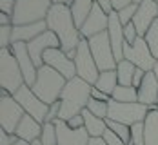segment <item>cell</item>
<instances>
[{
    "instance_id": "obj_1",
    "label": "cell",
    "mask_w": 158,
    "mask_h": 145,
    "mask_svg": "<svg viewBox=\"0 0 158 145\" xmlns=\"http://www.w3.org/2000/svg\"><path fill=\"white\" fill-rule=\"evenodd\" d=\"M46 22H48L49 31H53L58 36L60 49H62L64 53H67V56L71 60H75L77 47L82 42V34H80L78 26H77V22L73 18L71 7L65 6V4H55V6H51Z\"/></svg>"
},
{
    "instance_id": "obj_2",
    "label": "cell",
    "mask_w": 158,
    "mask_h": 145,
    "mask_svg": "<svg viewBox=\"0 0 158 145\" xmlns=\"http://www.w3.org/2000/svg\"><path fill=\"white\" fill-rule=\"evenodd\" d=\"M91 89H93V85L78 76L67 82L62 95H60V102H62L60 120L67 122L73 116L82 114L84 109H87V103L91 100Z\"/></svg>"
},
{
    "instance_id": "obj_3",
    "label": "cell",
    "mask_w": 158,
    "mask_h": 145,
    "mask_svg": "<svg viewBox=\"0 0 158 145\" xmlns=\"http://www.w3.org/2000/svg\"><path fill=\"white\" fill-rule=\"evenodd\" d=\"M67 80L64 78L58 71H55L53 67L49 65H42L38 69V75H36V82L33 85V93L40 98L44 103H55L60 100L64 87H65Z\"/></svg>"
},
{
    "instance_id": "obj_4",
    "label": "cell",
    "mask_w": 158,
    "mask_h": 145,
    "mask_svg": "<svg viewBox=\"0 0 158 145\" xmlns=\"http://www.w3.org/2000/svg\"><path fill=\"white\" fill-rule=\"evenodd\" d=\"M24 85L26 80L15 54L11 49H0V89L15 96Z\"/></svg>"
},
{
    "instance_id": "obj_5",
    "label": "cell",
    "mask_w": 158,
    "mask_h": 145,
    "mask_svg": "<svg viewBox=\"0 0 158 145\" xmlns=\"http://www.w3.org/2000/svg\"><path fill=\"white\" fill-rule=\"evenodd\" d=\"M49 0H16V7L13 13V26H27L44 22L51 9Z\"/></svg>"
},
{
    "instance_id": "obj_6",
    "label": "cell",
    "mask_w": 158,
    "mask_h": 145,
    "mask_svg": "<svg viewBox=\"0 0 158 145\" xmlns=\"http://www.w3.org/2000/svg\"><path fill=\"white\" fill-rule=\"evenodd\" d=\"M149 113V107L143 105L140 102H135V103H120V102H109V114H107V120L113 122H118V123H124V125H135V123H140L145 122V116Z\"/></svg>"
},
{
    "instance_id": "obj_7",
    "label": "cell",
    "mask_w": 158,
    "mask_h": 145,
    "mask_svg": "<svg viewBox=\"0 0 158 145\" xmlns=\"http://www.w3.org/2000/svg\"><path fill=\"white\" fill-rule=\"evenodd\" d=\"M24 116H26V111L15 100V96L0 89V129H4L9 134H15L16 127Z\"/></svg>"
},
{
    "instance_id": "obj_8",
    "label": "cell",
    "mask_w": 158,
    "mask_h": 145,
    "mask_svg": "<svg viewBox=\"0 0 158 145\" xmlns=\"http://www.w3.org/2000/svg\"><path fill=\"white\" fill-rule=\"evenodd\" d=\"M89 42V49L93 53V58H95L96 65L102 71H114L116 69V58H114V53H113V46H111V40H109V34L107 31L106 33H100L93 38L87 40Z\"/></svg>"
},
{
    "instance_id": "obj_9",
    "label": "cell",
    "mask_w": 158,
    "mask_h": 145,
    "mask_svg": "<svg viewBox=\"0 0 158 145\" xmlns=\"http://www.w3.org/2000/svg\"><path fill=\"white\" fill-rule=\"evenodd\" d=\"M75 67H77V76L85 80L87 83L95 85L100 75V69L96 65L93 53L89 49V42L85 38H82V42L77 47V54H75Z\"/></svg>"
},
{
    "instance_id": "obj_10",
    "label": "cell",
    "mask_w": 158,
    "mask_h": 145,
    "mask_svg": "<svg viewBox=\"0 0 158 145\" xmlns=\"http://www.w3.org/2000/svg\"><path fill=\"white\" fill-rule=\"evenodd\" d=\"M124 60H129L133 65H136L138 69H143L145 73L153 71L155 65H156V58L153 56L151 49L147 46L145 38H138L135 44H126V49H124Z\"/></svg>"
},
{
    "instance_id": "obj_11",
    "label": "cell",
    "mask_w": 158,
    "mask_h": 145,
    "mask_svg": "<svg viewBox=\"0 0 158 145\" xmlns=\"http://www.w3.org/2000/svg\"><path fill=\"white\" fill-rule=\"evenodd\" d=\"M15 100L22 105V109L26 111V114H29L31 118H35L38 123H46V116H48L49 105L44 103L40 98L33 93V89L29 85H24L18 93L15 95Z\"/></svg>"
},
{
    "instance_id": "obj_12",
    "label": "cell",
    "mask_w": 158,
    "mask_h": 145,
    "mask_svg": "<svg viewBox=\"0 0 158 145\" xmlns=\"http://www.w3.org/2000/svg\"><path fill=\"white\" fill-rule=\"evenodd\" d=\"M44 65L53 67L55 71H58L65 80H73L77 78V67H75V60H71L67 56V53H64L60 47L49 49L44 53Z\"/></svg>"
},
{
    "instance_id": "obj_13",
    "label": "cell",
    "mask_w": 158,
    "mask_h": 145,
    "mask_svg": "<svg viewBox=\"0 0 158 145\" xmlns=\"http://www.w3.org/2000/svg\"><path fill=\"white\" fill-rule=\"evenodd\" d=\"M9 49H11V53L15 54L16 62H18V65H20V69H22V75H24L26 85L33 87L35 82H36L38 67L35 65L31 54H29V51H27V44H24V42H15V44H11V47Z\"/></svg>"
},
{
    "instance_id": "obj_14",
    "label": "cell",
    "mask_w": 158,
    "mask_h": 145,
    "mask_svg": "<svg viewBox=\"0 0 158 145\" xmlns=\"http://www.w3.org/2000/svg\"><path fill=\"white\" fill-rule=\"evenodd\" d=\"M55 47H60V40H58V36L55 33L49 31V29L27 44V51H29L33 62H35V65L38 69L44 65V53L49 51V49H55Z\"/></svg>"
},
{
    "instance_id": "obj_15",
    "label": "cell",
    "mask_w": 158,
    "mask_h": 145,
    "mask_svg": "<svg viewBox=\"0 0 158 145\" xmlns=\"http://www.w3.org/2000/svg\"><path fill=\"white\" fill-rule=\"evenodd\" d=\"M107 27H109V15L98 4H95L93 11L89 13V16L84 22V26L80 27V34H82V38L89 40V38H93L100 33H106Z\"/></svg>"
},
{
    "instance_id": "obj_16",
    "label": "cell",
    "mask_w": 158,
    "mask_h": 145,
    "mask_svg": "<svg viewBox=\"0 0 158 145\" xmlns=\"http://www.w3.org/2000/svg\"><path fill=\"white\" fill-rule=\"evenodd\" d=\"M158 20V0H143L138 4L136 15L133 18V24L136 26L138 36H145V33L149 31V27Z\"/></svg>"
},
{
    "instance_id": "obj_17",
    "label": "cell",
    "mask_w": 158,
    "mask_h": 145,
    "mask_svg": "<svg viewBox=\"0 0 158 145\" xmlns=\"http://www.w3.org/2000/svg\"><path fill=\"white\" fill-rule=\"evenodd\" d=\"M56 136H58V145H89V132L85 127L82 129H71L67 125V122L64 120H56Z\"/></svg>"
},
{
    "instance_id": "obj_18",
    "label": "cell",
    "mask_w": 158,
    "mask_h": 145,
    "mask_svg": "<svg viewBox=\"0 0 158 145\" xmlns=\"http://www.w3.org/2000/svg\"><path fill=\"white\" fill-rule=\"evenodd\" d=\"M107 34H109V40H111V46H113V53H114L116 62H122L124 60V49H126V36H124V26H122L116 11H113L109 15Z\"/></svg>"
},
{
    "instance_id": "obj_19",
    "label": "cell",
    "mask_w": 158,
    "mask_h": 145,
    "mask_svg": "<svg viewBox=\"0 0 158 145\" xmlns=\"http://www.w3.org/2000/svg\"><path fill=\"white\" fill-rule=\"evenodd\" d=\"M138 102L147 105L149 109L158 107V78L153 71L145 73L142 85L138 87Z\"/></svg>"
},
{
    "instance_id": "obj_20",
    "label": "cell",
    "mask_w": 158,
    "mask_h": 145,
    "mask_svg": "<svg viewBox=\"0 0 158 145\" xmlns=\"http://www.w3.org/2000/svg\"><path fill=\"white\" fill-rule=\"evenodd\" d=\"M42 127H44L42 123H38L35 118H31L29 114H26V116L22 118V122L18 123L15 134L18 136V140H24V142H27V143H33V142L40 140Z\"/></svg>"
},
{
    "instance_id": "obj_21",
    "label": "cell",
    "mask_w": 158,
    "mask_h": 145,
    "mask_svg": "<svg viewBox=\"0 0 158 145\" xmlns=\"http://www.w3.org/2000/svg\"><path fill=\"white\" fill-rule=\"evenodd\" d=\"M48 31V22H36V24H27V26H13V44L15 42H24L29 44L36 36Z\"/></svg>"
},
{
    "instance_id": "obj_22",
    "label": "cell",
    "mask_w": 158,
    "mask_h": 145,
    "mask_svg": "<svg viewBox=\"0 0 158 145\" xmlns=\"http://www.w3.org/2000/svg\"><path fill=\"white\" fill-rule=\"evenodd\" d=\"M82 116H84V127L89 132V136L91 138H104V134L107 132V120L98 118L93 113H89L87 109L82 111Z\"/></svg>"
},
{
    "instance_id": "obj_23",
    "label": "cell",
    "mask_w": 158,
    "mask_h": 145,
    "mask_svg": "<svg viewBox=\"0 0 158 145\" xmlns=\"http://www.w3.org/2000/svg\"><path fill=\"white\" fill-rule=\"evenodd\" d=\"M145 129V145H158V111L149 109L143 122Z\"/></svg>"
},
{
    "instance_id": "obj_24",
    "label": "cell",
    "mask_w": 158,
    "mask_h": 145,
    "mask_svg": "<svg viewBox=\"0 0 158 145\" xmlns=\"http://www.w3.org/2000/svg\"><path fill=\"white\" fill-rule=\"evenodd\" d=\"M93 87H96V89L102 91V93H106L107 96H113L114 89L118 87L116 69H114V71H102V73L98 75V80H96V83Z\"/></svg>"
},
{
    "instance_id": "obj_25",
    "label": "cell",
    "mask_w": 158,
    "mask_h": 145,
    "mask_svg": "<svg viewBox=\"0 0 158 145\" xmlns=\"http://www.w3.org/2000/svg\"><path fill=\"white\" fill-rule=\"evenodd\" d=\"M93 6H95V0H75L73 6H71V13H73V18L78 26V29L84 26L85 18L89 16V13L93 11Z\"/></svg>"
},
{
    "instance_id": "obj_26",
    "label": "cell",
    "mask_w": 158,
    "mask_h": 145,
    "mask_svg": "<svg viewBox=\"0 0 158 145\" xmlns=\"http://www.w3.org/2000/svg\"><path fill=\"white\" fill-rule=\"evenodd\" d=\"M136 73V65H133L129 60H122L116 65V76H118V85L131 87L133 85V76Z\"/></svg>"
},
{
    "instance_id": "obj_27",
    "label": "cell",
    "mask_w": 158,
    "mask_h": 145,
    "mask_svg": "<svg viewBox=\"0 0 158 145\" xmlns=\"http://www.w3.org/2000/svg\"><path fill=\"white\" fill-rule=\"evenodd\" d=\"M113 100L114 102H120V103H135L138 102V89L136 87H124V85H118L113 93Z\"/></svg>"
},
{
    "instance_id": "obj_28",
    "label": "cell",
    "mask_w": 158,
    "mask_h": 145,
    "mask_svg": "<svg viewBox=\"0 0 158 145\" xmlns=\"http://www.w3.org/2000/svg\"><path fill=\"white\" fill-rule=\"evenodd\" d=\"M40 143L42 145H58V136H56V125L55 123H44L42 134H40Z\"/></svg>"
},
{
    "instance_id": "obj_29",
    "label": "cell",
    "mask_w": 158,
    "mask_h": 145,
    "mask_svg": "<svg viewBox=\"0 0 158 145\" xmlns=\"http://www.w3.org/2000/svg\"><path fill=\"white\" fill-rule=\"evenodd\" d=\"M107 129L113 131L118 138H122L127 145H131V127H129V125H124V123H118V122L107 120Z\"/></svg>"
},
{
    "instance_id": "obj_30",
    "label": "cell",
    "mask_w": 158,
    "mask_h": 145,
    "mask_svg": "<svg viewBox=\"0 0 158 145\" xmlns=\"http://www.w3.org/2000/svg\"><path fill=\"white\" fill-rule=\"evenodd\" d=\"M145 42H147V46L151 49V53H153V56L158 60V20H155V24L149 27V31L145 33Z\"/></svg>"
},
{
    "instance_id": "obj_31",
    "label": "cell",
    "mask_w": 158,
    "mask_h": 145,
    "mask_svg": "<svg viewBox=\"0 0 158 145\" xmlns=\"http://www.w3.org/2000/svg\"><path fill=\"white\" fill-rule=\"evenodd\" d=\"M87 111L93 113L95 116H98V118L107 120V114H109V103H107V102H98V100H95V98H91L89 103H87Z\"/></svg>"
},
{
    "instance_id": "obj_32",
    "label": "cell",
    "mask_w": 158,
    "mask_h": 145,
    "mask_svg": "<svg viewBox=\"0 0 158 145\" xmlns=\"http://www.w3.org/2000/svg\"><path fill=\"white\" fill-rule=\"evenodd\" d=\"M131 145H145V129H143V122L131 125Z\"/></svg>"
},
{
    "instance_id": "obj_33",
    "label": "cell",
    "mask_w": 158,
    "mask_h": 145,
    "mask_svg": "<svg viewBox=\"0 0 158 145\" xmlns=\"http://www.w3.org/2000/svg\"><path fill=\"white\" fill-rule=\"evenodd\" d=\"M136 9H138V4H131V6H127L124 9H120V11H116L118 13V18H120V22H122V26H127V24H131L133 22V18L136 15Z\"/></svg>"
},
{
    "instance_id": "obj_34",
    "label": "cell",
    "mask_w": 158,
    "mask_h": 145,
    "mask_svg": "<svg viewBox=\"0 0 158 145\" xmlns=\"http://www.w3.org/2000/svg\"><path fill=\"white\" fill-rule=\"evenodd\" d=\"M60 113H62V102H55L49 105L48 116H46V123H55L56 120H60Z\"/></svg>"
},
{
    "instance_id": "obj_35",
    "label": "cell",
    "mask_w": 158,
    "mask_h": 145,
    "mask_svg": "<svg viewBox=\"0 0 158 145\" xmlns=\"http://www.w3.org/2000/svg\"><path fill=\"white\" fill-rule=\"evenodd\" d=\"M124 36H126V44H135L140 36H138V31H136V26L131 22L124 26Z\"/></svg>"
},
{
    "instance_id": "obj_36",
    "label": "cell",
    "mask_w": 158,
    "mask_h": 145,
    "mask_svg": "<svg viewBox=\"0 0 158 145\" xmlns=\"http://www.w3.org/2000/svg\"><path fill=\"white\" fill-rule=\"evenodd\" d=\"M15 7H16V0H0V11H2L4 15L13 16Z\"/></svg>"
},
{
    "instance_id": "obj_37",
    "label": "cell",
    "mask_w": 158,
    "mask_h": 145,
    "mask_svg": "<svg viewBox=\"0 0 158 145\" xmlns=\"http://www.w3.org/2000/svg\"><path fill=\"white\" fill-rule=\"evenodd\" d=\"M16 142H18L16 134H9L4 129H0V145H15Z\"/></svg>"
},
{
    "instance_id": "obj_38",
    "label": "cell",
    "mask_w": 158,
    "mask_h": 145,
    "mask_svg": "<svg viewBox=\"0 0 158 145\" xmlns=\"http://www.w3.org/2000/svg\"><path fill=\"white\" fill-rule=\"evenodd\" d=\"M104 140H106V143L107 145H127L122 138H118V136H116L113 131H109V129H107V132L104 134Z\"/></svg>"
},
{
    "instance_id": "obj_39",
    "label": "cell",
    "mask_w": 158,
    "mask_h": 145,
    "mask_svg": "<svg viewBox=\"0 0 158 145\" xmlns=\"http://www.w3.org/2000/svg\"><path fill=\"white\" fill-rule=\"evenodd\" d=\"M67 125H69L71 129H82V127H84V116H82V114L73 116L71 120H67Z\"/></svg>"
},
{
    "instance_id": "obj_40",
    "label": "cell",
    "mask_w": 158,
    "mask_h": 145,
    "mask_svg": "<svg viewBox=\"0 0 158 145\" xmlns=\"http://www.w3.org/2000/svg\"><path fill=\"white\" fill-rule=\"evenodd\" d=\"M91 98H95V100H98V102H107V103H109L111 100H113V98H111V96H107L106 93L98 91L96 87H93V89H91Z\"/></svg>"
},
{
    "instance_id": "obj_41",
    "label": "cell",
    "mask_w": 158,
    "mask_h": 145,
    "mask_svg": "<svg viewBox=\"0 0 158 145\" xmlns=\"http://www.w3.org/2000/svg\"><path fill=\"white\" fill-rule=\"evenodd\" d=\"M143 78H145V71L136 67V73H135V76H133V87H136V89H138V87L142 85Z\"/></svg>"
},
{
    "instance_id": "obj_42",
    "label": "cell",
    "mask_w": 158,
    "mask_h": 145,
    "mask_svg": "<svg viewBox=\"0 0 158 145\" xmlns=\"http://www.w3.org/2000/svg\"><path fill=\"white\" fill-rule=\"evenodd\" d=\"M135 0H111V4H113V11H120V9H124L127 6H131Z\"/></svg>"
},
{
    "instance_id": "obj_43",
    "label": "cell",
    "mask_w": 158,
    "mask_h": 145,
    "mask_svg": "<svg viewBox=\"0 0 158 145\" xmlns=\"http://www.w3.org/2000/svg\"><path fill=\"white\" fill-rule=\"evenodd\" d=\"M95 4H98L107 15H111L113 13V4H111V0H95Z\"/></svg>"
},
{
    "instance_id": "obj_44",
    "label": "cell",
    "mask_w": 158,
    "mask_h": 145,
    "mask_svg": "<svg viewBox=\"0 0 158 145\" xmlns=\"http://www.w3.org/2000/svg\"><path fill=\"white\" fill-rule=\"evenodd\" d=\"M0 26H13V16L0 13Z\"/></svg>"
},
{
    "instance_id": "obj_45",
    "label": "cell",
    "mask_w": 158,
    "mask_h": 145,
    "mask_svg": "<svg viewBox=\"0 0 158 145\" xmlns=\"http://www.w3.org/2000/svg\"><path fill=\"white\" fill-rule=\"evenodd\" d=\"M89 145H107L104 138H91L89 140Z\"/></svg>"
},
{
    "instance_id": "obj_46",
    "label": "cell",
    "mask_w": 158,
    "mask_h": 145,
    "mask_svg": "<svg viewBox=\"0 0 158 145\" xmlns=\"http://www.w3.org/2000/svg\"><path fill=\"white\" fill-rule=\"evenodd\" d=\"M49 2H51L53 6H55V4H65V6H67V0H49Z\"/></svg>"
},
{
    "instance_id": "obj_47",
    "label": "cell",
    "mask_w": 158,
    "mask_h": 145,
    "mask_svg": "<svg viewBox=\"0 0 158 145\" xmlns=\"http://www.w3.org/2000/svg\"><path fill=\"white\" fill-rule=\"evenodd\" d=\"M15 145H29V143H27V142H24V140H18Z\"/></svg>"
},
{
    "instance_id": "obj_48",
    "label": "cell",
    "mask_w": 158,
    "mask_h": 145,
    "mask_svg": "<svg viewBox=\"0 0 158 145\" xmlns=\"http://www.w3.org/2000/svg\"><path fill=\"white\" fill-rule=\"evenodd\" d=\"M153 73L156 75V78H158V62H156V65H155V69H153Z\"/></svg>"
},
{
    "instance_id": "obj_49",
    "label": "cell",
    "mask_w": 158,
    "mask_h": 145,
    "mask_svg": "<svg viewBox=\"0 0 158 145\" xmlns=\"http://www.w3.org/2000/svg\"><path fill=\"white\" fill-rule=\"evenodd\" d=\"M29 145H42V143H40V140H36V142H33V143H29Z\"/></svg>"
},
{
    "instance_id": "obj_50",
    "label": "cell",
    "mask_w": 158,
    "mask_h": 145,
    "mask_svg": "<svg viewBox=\"0 0 158 145\" xmlns=\"http://www.w3.org/2000/svg\"><path fill=\"white\" fill-rule=\"evenodd\" d=\"M73 2H75V0H67V6L71 7V6H73Z\"/></svg>"
},
{
    "instance_id": "obj_51",
    "label": "cell",
    "mask_w": 158,
    "mask_h": 145,
    "mask_svg": "<svg viewBox=\"0 0 158 145\" xmlns=\"http://www.w3.org/2000/svg\"><path fill=\"white\" fill-rule=\"evenodd\" d=\"M140 2H143V0H135V4H140Z\"/></svg>"
},
{
    "instance_id": "obj_52",
    "label": "cell",
    "mask_w": 158,
    "mask_h": 145,
    "mask_svg": "<svg viewBox=\"0 0 158 145\" xmlns=\"http://www.w3.org/2000/svg\"><path fill=\"white\" fill-rule=\"evenodd\" d=\"M156 111H158V107H156Z\"/></svg>"
}]
</instances>
